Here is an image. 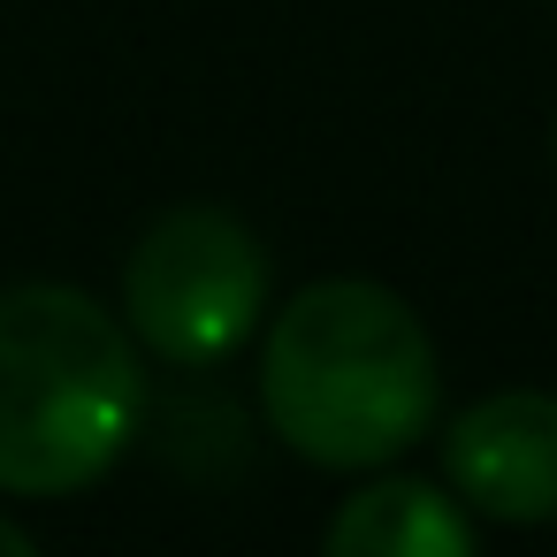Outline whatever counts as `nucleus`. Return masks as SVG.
<instances>
[{
	"instance_id": "1",
	"label": "nucleus",
	"mask_w": 557,
	"mask_h": 557,
	"mask_svg": "<svg viewBox=\"0 0 557 557\" xmlns=\"http://www.w3.org/2000/svg\"><path fill=\"white\" fill-rule=\"evenodd\" d=\"M260 412L306 466L382 473L412 443H428L443 412V359L397 290L329 275L268 321Z\"/></svg>"
},
{
	"instance_id": "2",
	"label": "nucleus",
	"mask_w": 557,
	"mask_h": 557,
	"mask_svg": "<svg viewBox=\"0 0 557 557\" xmlns=\"http://www.w3.org/2000/svg\"><path fill=\"white\" fill-rule=\"evenodd\" d=\"M146 344L77 283L0 290V496L92 488L146 420Z\"/></svg>"
},
{
	"instance_id": "3",
	"label": "nucleus",
	"mask_w": 557,
	"mask_h": 557,
	"mask_svg": "<svg viewBox=\"0 0 557 557\" xmlns=\"http://www.w3.org/2000/svg\"><path fill=\"white\" fill-rule=\"evenodd\" d=\"M268 313V245L230 207H169L123 260V321L169 367H222Z\"/></svg>"
},
{
	"instance_id": "4",
	"label": "nucleus",
	"mask_w": 557,
	"mask_h": 557,
	"mask_svg": "<svg viewBox=\"0 0 557 557\" xmlns=\"http://www.w3.org/2000/svg\"><path fill=\"white\" fill-rule=\"evenodd\" d=\"M443 481L504 527L557 519V397L496 389V397L466 405L443 428Z\"/></svg>"
},
{
	"instance_id": "5",
	"label": "nucleus",
	"mask_w": 557,
	"mask_h": 557,
	"mask_svg": "<svg viewBox=\"0 0 557 557\" xmlns=\"http://www.w3.org/2000/svg\"><path fill=\"white\" fill-rule=\"evenodd\" d=\"M321 557H473L466 496L420 473H374L336 504Z\"/></svg>"
},
{
	"instance_id": "6",
	"label": "nucleus",
	"mask_w": 557,
	"mask_h": 557,
	"mask_svg": "<svg viewBox=\"0 0 557 557\" xmlns=\"http://www.w3.org/2000/svg\"><path fill=\"white\" fill-rule=\"evenodd\" d=\"M0 557H39V542H32V534H24L9 511H0Z\"/></svg>"
}]
</instances>
